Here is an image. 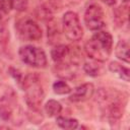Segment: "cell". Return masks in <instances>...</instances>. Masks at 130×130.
Listing matches in <instances>:
<instances>
[{"label":"cell","mask_w":130,"mask_h":130,"mask_svg":"<svg viewBox=\"0 0 130 130\" xmlns=\"http://www.w3.org/2000/svg\"><path fill=\"white\" fill-rule=\"evenodd\" d=\"M93 92H94V87L92 83H83L74 88L73 92L69 95V101L73 103L84 102L90 99Z\"/></svg>","instance_id":"52a82bcc"},{"label":"cell","mask_w":130,"mask_h":130,"mask_svg":"<svg viewBox=\"0 0 130 130\" xmlns=\"http://www.w3.org/2000/svg\"><path fill=\"white\" fill-rule=\"evenodd\" d=\"M4 14H5V13H3V12L0 10V22H2V17H3Z\"/></svg>","instance_id":"44dd1931"},{"label":"cell","mask_w":130,"mask_h":130,"mask_svg":"<svg viewBox=\"0 0 130 130\" xmlns=\"http://www.w3.org/2000/svg\"><path fill=\"white\" fill-rule=\"evenodd\" d=\"M14 96V91L7 85L0 83V102Z\"/></svg>","instance_id":"e0dca14e"},{"label":"cell","mask_w":130,"mask_h":130,"mask_svg":"<svg viewBox=\"0 0 130 130\" xmlns=\"http://www.w3.org/2000/svg\"><path fill=\"white\" fill-rule=\"evenodd\" d=\"M19 57L21 61L35 68H44L47 65V57L45 52L35 46H24L19 49Z\"/></svg>","instance_id":"7a4b0ae2"},{"label":"cell","mask_w":130,"mask_h":130,"mask_svg":"<svg viewBox=\"0 0 130 130\" xmlns=\"http://www.w3.org/2000/svg\"><path fill=\"white\" fill-rule=\"evenodd\" d=\"M102 2H104L105 4H107L108 6H114L117 3V0H101Z\"/></svg>","instance_id":"ffe728a7"},{"label":"cell","mask_w":130,"mask_h":130,"mask_svg":"<svg viewBox=\"0 0 130 130\" xmlns=\"http://www.w3.org/2000/svg\"><path fill=\"white\" fill-rule=\"evenodd\" d=\"M27 117L31 121V123L38 124L41 121H43V115H42V112L40 111V109H29V111L27 113Z\"/></svg>","instance_id":"2e32d148"},{"label":"cell","mask_w":130,"mask_h":130,"mask_svg":"<svg viewBox=\"0 0 130 130\" xmlns=\"http://www.w3.org/2000/svg\"><path fill=\"white\" fill-rule=\"evenodd\" d=\"M109 69L111 72L117 74L120 78H122L125 81H129V76H130V70L127 67L122 66L118 62H111L109 65Z\"/></svg>","instance_id":"30bf717a"},{"label":"cell","mask_w":130,"mask_h":130,"mask_svg":"<svg viewBox=\"0 0 130 130\" xmlns=\"http://www.w3.org/2000/svg\"><path fill=\"white\" fill-rule=\"evenodd\" d=\"M53 89L54 92L57 94H67L71 92V87L63 80H58L53 83Z\"/></svg>","instance_id":"5bb4252c"},{"label":"cell","mask_w":130,"mask_h":130,"mask_svg":"<svg viewBox=\"0 0 130 130\" xmlns=\"http://www.w3.org/2000/svg\"><path fill=\"white\" fill-rule=\"evenodd\" d=\"M62 111V106L55 100H49L45 105V112L49 117H57Z\"/></svg>","instance_id":"7c38bea8"},{"label":"cell","mask_w":130,"mask_h":130,"mask_svg":"<svg viewBox=\"0 0 130 130\" xmlns=\"http://www.w3.org/2000/svg\"><path fill=\"white\" fill-rule=\"evenodd\" d=\"M115 54L116 56L122 60L125 63H129L130 62V56H129V44L124 41V40H120L115 48Z\"/></svg>","instance_id":"ba28073f"},{"label":"cell","mask_w":130,"mask_h":130,"mask_svg":"<svg viewBox=\"0 0 130 130\" xmlns=\"http://www.w3.org/2000/svg\"><path fill=\"white\" fill-rule=\"evenodd\" d=\"M15 28L20 39L24 41H38L42 38V29L30 18H22L17 21Z\"/></svg>","instance_id":"277c9868"},{"label":"cell","mask_w":130,"mask_h":130,"mask_svg":"<svg viewBox=\"0 0 130 130\" xmlns=\"http://www.w3.org/2000/svg\"><path fill=\"white\" fill-rule=\"evenodd\" d=\"M69 56V47L66 45H57L51 51L52 60L56 63L63 62L66 57Z\"/></svg>","instance_id":"9c48e42d"},{"label":"cell","mask_w":130,"mask_h":130,"mask_svg":"<svg viewBox=\"0 0 130 130\" xmlns=\"http://www.w3.org/2000/svg\"><path fill=\"white\" fill-rule=\"evenodd\" d=\"M23 90H25V103L28 109H40L45 94L42 87L38 84V81L31 83Z\"/></svg>","instance_id":"8992f818"},{"label":"cell","mask_w":130,"mask_h":130,"mask_svg":"<svg viewBox=\"0 0 130 130\" xmlns=\"http://www.w3.org/2000/svg\"><path fill=\"white\" fill-rule=\"evenodd\" d=\"M56 122L60 128L63 129H76L78 127V121L76 119L65 118V117H57Z\"/></svg>","instance_id":"4fadbf2b"},{"label":"cell","mask_w":130,"mask_h":130,"mask_svg":"<svg viewBox=\"0 0 130 130\" xmlns=\"http://www.w3.org/2000/svg\"><path fill=\"white\" fill-rule=\"evenodd\" d=\"M9 41V31L7 27L0 22V50H4Z\"/></svg>","instance_id":"9a60e30c"},{"label":"cell","mask_w":130,"mask_h":130,"mask_svg":"<svg viewBox=\"0 0 130 130\" xmlns=\"http://www.w3.org/2000/svg\"><path fill=\"white\" fill-rule=\"evenodd\" d=\"M11 9V0H0V10L3 13L7 14Z\"/></svg>","instance_id":"d6986e66"},{"label":"cell","mask_w":130,"mask_h":130,"mask_svg":"<svg viewBox=\"0 0 130 130\" xmlns=\"http://www.w3.org/2000/svg\"><path fill=\"white\" fill-rule=\"evenodd\" d=\"M62 27L65 37L72 42L80 40L83 36V29L78 15L73 11H68L63 15Z\"/></svg>","instance_id":"3957f363"},{"label":"cell","mask_w":130,"mask_h":130,"mask_svg":"<svg viewBox=\"0 0 130 130\" xmlns=\"http://www.w3.org/2000/svg\"><path fill=\"white\" fill-rule=\"evenodd\" d=\"M83 70L87 75L92 76V77L99 76L103 73V67L99 64V61H95V60L84 63Z\"/></svg>","instance_id":"8fae6325"},{"label":"cell","mask_w":130,"mask_h":130,"mask_svg":"<svg viewBox=\"0 0 130 130\" xmlns=\"http://www.w3.org/2000/svg\"><path fill=\"white\" fill-rule=\"evenodd\" d=\"M11 7L17 11H24L27 8L26 0H11Z\"/></svg>","instance_id":"ac0fdd59"},{"label":"cell","mask_w":130,"mask_h":130,"mask_svg":"<svg viewBox=\"0 0 130 130\" xmlns=\"http://www.w3.org/2000/svg\"><path fill=\"white\" fill-rule=\"evenodd\" d=\"M113 46V38L110 32L99 30L84 45L86 55L92 60L104 62L111 54Z\"/></svg>","instance_id":"6da1fadb"},{"label":"cell","mask_w":130,"mask_h":130,"mask_svg":"<svg viewBox=\"0 0 130 130\" xmlns=\"http://www.w3.org/2000/svg\"><path fill=\"white\" fill-rule=\"evenodd\" d=\"M84 22L88 29L100 30L105 26L104 11L98 4H90L84 13Z\"/></svg>","instance_id":"5b68a950"}]
</instances>
